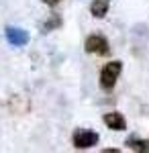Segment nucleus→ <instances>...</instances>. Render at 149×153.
<instances>
[{
    "label": "nucleus",
    "mask_w": 149,
    "mask_h": 153,
    "mask_svg": "<svg viewBox=\"0 0 149 153\" xmlns=\"http://www.w3.org/2000/svg\"><path fill=\"white\" fill-rule=\"evenodd\" d=\"M90 12L94 16H98V19L106 16V12H108V0H94L90 4Z\"/></svg>",
    "instance_id": "6"
},
{
    "label": "nucleus",
    "mask_w": 149,
    "mask_h": 153,
    "mask_svg": "<svg viewBox=\"0 0 149 153\" xmlns=\"http://www.w3.org/2000/svg\"><path fill=\"white\" fill-rule=\"evenodd\" d=\"M4 35H6V41L12 47H25L29 43V33L21 27H6Z\"/></svg>",
    "instance_id": "4"
},
{
    "label": "nucleus",
    "mask_w": 149,
    "mask_h": 153,
    "mask_svg": "<svg viewBox=\"0 0 149 153\" xmlns=\"http://www.w3.org/2000/svg\"><path fill=\"white\" fill-rule=\"evenodd\" d=\"M98 133H94V131H88V129H80L74 133V137H72V141H74V147L76 149H90L94 147L96 143H98Z\"/></svg>",
    "instance_id": "3"
},
{
    "label": "nucleus",
    "mask_w": 149,
    "mask_h": 153,
    "mask_svg": "<svg viewBox=\"0 0 149 153\" xmlns=\"http://www.w3.org/2000/svg\"><path fill=\"white\" fill-rule=\"evenodd\" d=\"M84 47H86V51L92 53V55H108V53H110L108 39L102 37V35H90L88 39H86Z\"/></svg>",
    "instance_id": "2"
},
{
    "label": "nucleus",
    "mask_w": 149,
    "mask_h": 153,
    "mask_svg": "<svg viewBox=\"0 0 149 153\" xmlns=\"http://www.w3.org/2000/svg\"><path fill=\"white\" fill-rule=\"evenodd\" d=\"M43 2H45L47 6H57V4L61 2V0H43Z\"/></svg>",
    "instance_id": "9"
},
{
    "label": "nucleus",
    "mask_w": 149,
    "mask_h": 153,
    "mask_svg": "<svg viewBox=\"0 0 149 153\" xmlns=\"http://www.w3.org/2000/svg\"><path fill=\"white\" fill-rule=\"evenodd\" d=\"M125 145L129 147V149H133V151L149 153V141H141V139H135V137H131V139H127Z\"/></svg>",
    "instance_id": "7"
},
{
    "label": "nucleus",
    "mask_w": 149,
    "mask_h": 153,
    "mask_svg": "<svg viewBox=\"0 0 149 153\" xmlns=\"http://www.w3.org/2000/svg\"><path fill=\"white\" fill-rule=\"evenodd\" d=\"M59 23H61V21H59V16H57V14H55V16L51 19V23H45V25H43V31H45V33H47V31H51L53 27H57Z\"/></svg>",
    "instance_id": "8"
},
{
    "label": "nucleus",
    "mask_w": 149,
    "mask_h": 153,
    "mask_svg": "<svg viewBox=\"0 0 149 153\" xmlns=\"http://www.w3.org/2000/svg\"><path fill=\"white\" fill-rule=\"evenodd\" d=\"M102 120H104V125L112 131H125L127 129V120L121 112H106Z\"/></svg>",
    "instance_id": "5"
},
{
    "label": "nucleus",
    "mask_w": 149,
    "mask_h": 153,
    "mask_svg": "<svg viewBox=\"0 0 149 153\" xmlns=\"http://www.w3.org/2000/svg\"><path fill=\"white\" fill-rule=\"evenodd\" d=\"M121 71H123V63L121 61H108L100 70V88L106 90V92L112 90L116 86V80H118Z\"/></svg>",
    "instance_id": "1"
}]
</instances>
